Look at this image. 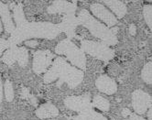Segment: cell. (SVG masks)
<instances>
[{"label": "cell", "mask_w": 152, "mask_h": 120, "mask_svg": "<svg viewBox=\"0 0 152 120\" xmlns=\"http://www.w3.org/2000/svg\"><path fill=\"white\" fill-rule=\"evenodd\" d=\"M3 101V83H2V79L1 76H0V104Z\"/></svg>", "instance_id": "obj_24"}, {"label": "cell", "mask_w": 152, "mask_h": 120, "mask_svg": "<svg viewBox=\"0 0 152 120\" xmlns=\"http://www.w3.org/2000/svg\"><path fill=\"white\" fill-rule=\"evenodd\" d=\"M92 105H94V107L98 108L101 111H108L110 108V104L108 102V100H106L105 98H104L103 96L100 95H95L94 98L93 99L92 102Z\"/></svg>", "instance_id": "obj_17"}, {"label": "cell", "mask_w": 152, "mask_h": 120, "mask_svg": "<svg viewBox=\"0 0 152 120\" xmlns=\"http://www.w3.org/2000/svg\"><path fill=\"white\" fill-rule=\"evenodd\" d=\"M13 11L17 27L9 38L10 46H16L18 43L25 40L34 38L52 40L61 32L59 25L48 22H28L25 19L23 8L20 4L14 7Z\"/></svg>", "instance_id": "obj_1"}, {"label": "cell", "mask_w": 152, "mask_h": 120, "mask_svg": "<svg viewBox=\"0 0 152 120\" xmlns=\"http://www.w3.org/2000/svg\"><path fill=\"white\" fill-rule=\"evenodd\" d=\"M77 5L75 3H70L67 1H55L53 2L48 8V12L51 14L55 13H64L67 14H74Z\"/></svg>", "instance_id": "obj_11"}, {"label": "cell", "mask_w": 152, "mask_h": 120, "mask_svg": "<svg viewBox=\"0 0 152 120\" xmlns=\"http://www.w3.org/2000/svg\"><path fill=\"white\" fill-rule=\"evenodd\" d=\"M64 104L69 109L79 114L92 109L91 97L88 94L67 97L64 100Z\"/></svg>", "instance_id": "obj_8"}, {"label": "cell", "mask_w": 152, "mask_h": 120, "mask_svg": "<svg viewBox=\"0 0 152 120\" xmlns=\"http://www.w3.org/2000/svg\"><path fill=\"white\" fill-rule=\"evenodd\" d=\"M58 115H59L58 108L50 103H47L40 105L36 110V116L40 119H48L51 117H55Z\"/></svg>", "instance_id": "obj_14"}, {"label": "cell", "mask_w": 152, "mask_h": 120, "mask_svg": "<svg viewBox=\"0 0 152 120\" xmlns=\"http://www.w3.org/2000/svg\"><path fill=\"white\" fill-rule=\"evenodd\" d=\"M96 88L101 93L111 95L117 91V84L115 80L107 75H101L95 81Z\"/></svg>", "instance_id": "obj_10"}, {"label": "cell", "mask_w": 152, "mask_h": 120, "mask_svg": "<svg viewBox=\"0 0 152 120\" xmlns=\"http://www.w3.org/2000/svg\"><path fill=\"white\" fill-rule=\"evenodd\" d=\"M73 120H107V119L103 115L90 109V110L80 113L78 116H74Z\"/></svg>", "instance_id": "obj_16"}, {"label": "cell", "mask_w": 152, "mask_h": 120, "mask_svg": "<svg viewBox=\"0 0 152 120\" xmlns=\"http://www.w3.org/2000/svg\"><path fill=\"white\" fill-rule=\"evenodd\" d=\"M0 18H1V20L3 22V27H4L5 31L7 33L12 34L16 27L11 19V17H10L8 7L6 4H3L1 2H0Z\"/></svg>", "instance_id": "obj_13"}, {"label": "cell", "mask_w": 152, "mask_h": 120, "mask_svg": "<svg viewBox=\"0 0 152 120\" xmlns=\"http://www.w3.org/2000/svg\"><path fill=\"white\" fill-rule=\"evenodd\" d=\"M47 120H54V119H47Z\"/></svg>", "instance_id": "obj_30"}, {"label": "cell", "mask_w": 152, "mask_h": 120, "mask_svg": "<svg viewBox=\"0 0 152 120\" xmlns=\"http://www.w3.org/2000/svg\"><path fill=\"white\" fill-rule=\"evenodd\" d=\"M91 12L97 18L104 21V24H106L107 27H114L117 23L116 18L113 15L112 12H110L104 6L99 3H94L90 7Z\"/></svg>", "instance_id": "obj_9"}, {"label": "cell", "mask_w": 152, "mask_h": 120, "mask_svg": "<svg viewBox=\"0 0 152 120\" xmlns=\"http://www.w3.org/2000/svg\"><path fill=\"white\" fill-rule=\"evenodd\" d=\"M55 52L66 56L67 59L78 69L82 71L86 69V58L84 52L82 49L76 46L71 40L67 39L61 40L57 45Z\"/></svg>", "instance_id": "obj_4"}, {"label": "cell", "mask_w": 152, "mask_h": 120, "mask_svg": "<svg viewBox=\"0 0 152 120\" xmlns=\"http://www.w3.org/2000/svg\"><path fill=\"white\" fill-rule=\"evenodd\" d=\"M77 18L79 20V24L85 27L95 38L102 40L104 43L110 46L115 45L117 43V29H110L107 26L100 23L85 9L81 10Z\"/></svg>", "instance_id": "obj_3"}, {"label": "cell", "mask_w": 152, "mask_h": 120, "mask_svg": "<svg viewBox=\"0 0 152 120\" xmlns=\"http://www.w3.org/2000/svg\"><path fill=\"white\" fill-rule=\"evenodd\" d=\"M10 48V43L8 40H5L4 39L0 38V55H2L3 51L7 50Z\"/></svg>", "instance_id": "obj_22"}, {"label": "cell", "mask_w": 152, "mask_h": 120, "mask_svg": "<svg viewBox=\"0 0 152 120\" xmlns=\"http://www.w3.org/2000/svg\"><path fill=\"white\" fill-rule=\"evenodd\" d=\"M4 93L5 98L7 102H12L14 99V89L12 83L9 80H6L4 83Z\"/></svg>", "instance_id": "obj_20"}, {"label": "cell", "mask_w": 152, "mask_h": 120, "mask_svg": "<svg viewBox=\"0 0 152 120\" xmlns=\"http://www.w3.org/2000/svg\"><path fill=\"white\" fill-rule=\"evenodd\" d=\"M81 49L84 53H87L89 55L104 61H107L113 59L114 51L107 45L101 42H96L88 40H83L81 41Z\"/></svg>", "instance_id": "obj_5"}, {"label": "cell", "mask_w": 152, "mask_h": 120, "mask_svg": "<svg viewBox=\"0 0 152 120\" xmlns=\"http://www.w3.org/2000/svg\"><path fill=\"white\" fill-rule=\"evenodd\" d=\"M17 61L21 67H25L28 61V52L25 47H17Z\"/></svg>", "instance_id": "obj_18"}, {"label": "cell", "mask_w": 152, "mask_h": 120, "mask_svg": "<svg viewBox=\"0 0 152 120\" xmlns=\"http://www.w3.org/2000/svg\"><path fill=\"white\" fill-rule=\"evenodd\" d=\"M148 117L149 118V120H152V105H151V107L148 109Z\"/></svg>", "instance_id": "obj_28"}, {"label": "cell", "mask_w": 152, "mask_h": 120, "mask_svg": "<svg viewBox=\"0 0 152 120\" xmlns=\"http://www.w3.org/2000/svg\"><path fill=\"white\" fill-rule=\"evenodd\" d=\"M129 116H130V120H146V119L140 117L139 116H137L136 114H133V113H130Z\"/></svg>", "instance_id": "obj_25"}, {"label": "cell", "mask_w": 152, "mask_h": 120, "mask_svg": "<svg viewBox=\"0 0 152 120\" xmlns=\"http://www.w3.org/2000/svg\"><path fill=\"white\" fill-rule=\"evenodd\" d=\"M54 58V54L47 50H40L34 53L32 69L37 74L45 72L50 67Z\"/></svg>", "instance_id": "obj_6"}, {"label": "cell", "mask_w": 152, "mask_h": 120, "mask_svg": "<svg viewBox=\"0 0 152 120\" xmlns=\"http://www.w3.org/2000/svg\"><path fill=\"white\" fill-rule=\"evenodd\" d=\"M3 25H2V20H1V18H0V33L3 31Z\"/></svg>", "instance_id": "obj_29"}, {"label": "cell", "mask_w": 152, "mask_h": 120, "mask_svg": "<svg viewBox=\"0 0 152 120\" xmlns=\"http://www.w3.org/2000/svg\"><path fill=\"white\" fill-rule=\"evenodd\" d=\"M132 105L137 115H143L151 107L152 97L142 90H136L132 94Z\"/></svg>", "instance_id": "obj_7"}, {"label": "cell", "mask_w": 152, "mask_h": 120, "mask_svg": "<svg viewBox=\"0 0 152 120\" xmlns=\"http://www.w3.org/2000/svg\"><path fill=\"white\" fill-rule=\"evenodd\" d=\"M105 5L116 15L118 18H122L127 12L126 6L121 1H104Z\"/></svg>", "instance_id": "obj_15"}, {"label": "cell", "mask_w": 152, "mask_h": 120, "mask_svg": "<svg viewBox=\"0 0 152 120\" xmlns=\"http://www.w3.org/2000/svg\"><path fill=\"white\" fill-rule=\"evenodd\" d=\"M129 32H130V34L131 35H136V32H137V28L134 24H131L129 26Z\"/></svg>", "instance_id": "obj_26"}, {"label": "cell", "mask_w": 152, "mask_h": 120, "mask_svg": "<svg viewBox=\"0 0 152 120\" xmlns=\"http://www.w3.org/2000/svg\"><path fill=\"white\" fill-rule=\"evenodd\" d=\"M79 24L78 18L75 17L74 14H67L63 17L62 22L59 25L61 31L65 32L69 38L74 37V29Z\"/></svg>", "instance_id": "obj_12"}, {"label": "cell", "mask_w": 152, "mask_h": 120, "mask_svg": "<svg viewBox=\"0 0 152 120\" xmlns=\"http://www.w3.org/2000/svg\"><path fill=\"white\" fill-rule=\"evenodd\" d=\"M141 78H142V80L146 83L152 84V62L151 61L144 65L142 72H141Z\"/></svg>", "instance_id": "obj_19"}, {"label": "cell", "mask_w": 152, "mask_h": 120, "mask_svg": "<svg viewBox=\"0 0 152 120\" xmlns=\"http://www.w3.org/2000/svg\"><path fill=\"white\" fill-rule=\"evenodd\" d=\"M59 79V84L67 83L71 89L77 87L83 80V72L73 67L61 57H58L53 61L51 67L44 75V82L50 83Z\"/></svg>", "instance_id": "obj_2"}, {"label": "cell", "mask_w": 152, "mask_h": 120, "mask_svg": "<svg viewBox=\"0 0 152 120\" xmlns=\"http://www.w3.org/2000/svg\"><path fill=\"white\" fill-rule=\"evenodd\" d=\"M143 16L148 28L152 30V6L146 5L143 8Z\"/></svg>", "instance_id": "obj_21"}, {"label": "cell", "mask_w": 152, "mask_h": 120, "mask_svg": "<svg viewBox=\"0 0 152 120\" xmlns=\"http://www.w3.org/2000/svg\"><path fill=\"white\" fill-rule=\"evenodd\" d=\"M39 44V42L36 40H28L25 41V45L29 48H35Z\"/></svg>", "instance_id": "obj_23"}, {"label": "cell", "mask_w": 152, "mask_h": 120, "mask_svg": "<svg viewBox=\"0 0 152 120\" xmlns=\"http://www.w3.org/2000/svg\"><path fill=\"white\" fill-rule=\"evenodd\" d=\"M130 113H131V112L129 111V109L125 108V109H123V113H122V115H123L124 116H127L130 115Z\"/></svg>", "instance_id": "obj_27"}]
</instances>
